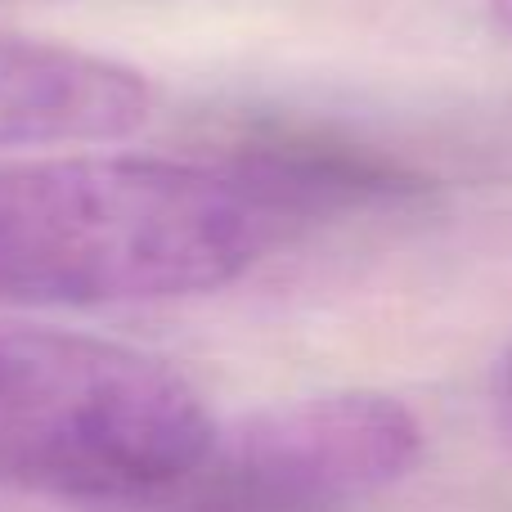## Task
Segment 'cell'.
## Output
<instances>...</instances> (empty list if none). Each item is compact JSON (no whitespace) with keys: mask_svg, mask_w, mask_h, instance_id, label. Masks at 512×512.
Returning a JSON list of instances; mask_svg holds the SVG:
<instances>
[{"mask_svg":"<svg viewBox=\"0 0 512 512\" xmlns=\"http://www.w3.org/2000/svg\"><path fill=\"white\" fill-rule=\"evenodd\" d=\"M274 225L216 167L63 153L0 167V306H153L243 279Z\"/></svg>","mask_w":512,"mask_h":512,"instance_id":"6da1fadb","label":"cell"},{"mask_svg":"<svg viewBox=\"0 0 512 512\" xmlns=\"http://www.w3.org/2000/svg\"><path fill=\"white\" fill-rule=\"evenodd\" d=\"M212 436L203 391L162 355L0 319V486L149 512Z\"/></svg>","mask_w":512,"mask_h":512,"instance_id":"7a4b0ae2","label":"cell"},{"mask_svg":"<svg viewBox=\"0 0 512 512\" xmlns=\"http://www.w3.org/2000/svg\"><path fill=\"white\" fill-rule=\"evenodd\" d=\"M423 423L369 387L310 391L216 423L207 454L149 512H355L414 477Z\"/></svg>","mask_w":512,"mask_h":512,"instance_id":"3957f363","label":"cell"},{"mask_svg":"<svg viewBox=\"0 0 512 512\" xmlns=\"http://www.w3.org/2000/svg\"><path fill=\"white\" fill-rule=\"evenodd\" d=\"M283 234L288 225L333 221L409 203L427 176L382 144L324 126H261L212 158Z\"/></svg>","mask_w":512,"mask_h":512,"instance_id":"277c9868","label":"cell"},{"mask_svg":"<svg viewBox=\"0 0 512 512\" xmlns=\"http://www.w3.org/2000/svg\"><path fill=\"white\" fill-rule=\"evenodd\" d=\"M149 113L153 86L131 63L0 32V149L126 140Z\"/></svg>","mask_w":512,"mask_h":512,"instance_id":"5b68a950","label":"cell"},{"mask_svg":"<svg viewBox=\"0 0 512 512\" xmlns=\"http://www.w3.org/2000/svg\"><path fill=\"white\" fill-rule=\"evenodd\" d=\"M495 414H499V427H504L512 441V342H508V351L499 355V369H495Z\"/></svg>","mask_w":512,"mask_h":512,"instance_id":"8992f818","label":"cell"},{"mask_svg":"<svg viewBox=\"0 0 512 512\" xmlns=\"http://www.w3.org/2000/svg\"><path fill=\"white\" fill-rule=\"evenodd\" d=\"M486 9H490V18H495L499 32L512 36V0H486Z\"/></svg>","mask_w":512,"mask_h":512,"instance_id":"52a82bcc","label":"cell"}]
</instances>
